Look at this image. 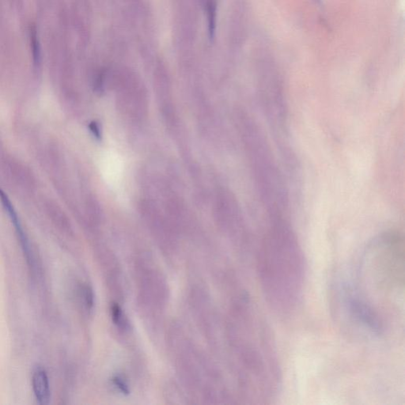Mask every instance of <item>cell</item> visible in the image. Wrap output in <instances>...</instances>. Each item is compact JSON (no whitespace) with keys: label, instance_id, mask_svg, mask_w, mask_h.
Masks as SVG:
<instances>
[{"label":"cell","instance_id":"obj_3","mask_svg":"<svg viewBox=\"0 0 405 405\" xmlns=\"http://www.w3.org/2000/svg\"><path fill=\"white\" fill-rule=\"evenodd\" d=\"M240 314L246 375L257 403H265L277 396L282 385L275 339L262 312L250 299H243Z\"/></svg>","mask_w":405,"mask_h":405},{"label":"cell","instance_id":"obj_2","mask_svg":"<svg viewBox=\"0 0 405 405\" xmlns=\"http://www.w3.org/2000/svg\"><path fill=\"white\" fill-rule=\"evenodd\" d=\"M257 271L270 309L280 317L295 313L304 295L307 262L287 218L271 220L257 250Z\"/></svg>","mask_w":405,"mask_h":405},{"label":"cell","instance_id":"obj_6","mask_svg":"<svg viewBox=\"0 0 405 405\" xmlns=\"http://www.w3.org/2000/svg\"><path fill=\"white\" fill-rule=\"evenodd\" d=\"M0 200L2 201L3 204H4V207H5V209L7 210L8 214H9L10 217H11V221H12L14 225H15V228H16L17 232H18L19 239H20L21 242H22V246H23V249H24L25 253H26L28 257H29V254H30V253H29V247H28L27 240H26V238L25 237L24 232L22 230L20 222H19V218H18V215H17L16 214V211H15V208H14L13 206L11 204V201H10L8 196H6L5 193H4L1 189H0Z\"/></svg>","mask_w":405,"mask_h":405},{"label":"cell","instance_id":"obj_7","mask_svg":"<svg viewBox=\"0 0 405 405\" xmlns=\"http://www.w3.org/2000/svg\"><path fill=\"white\" fill-rule=\"evenodd\" d=\"M216 0H206V10H207V19H208V31L210 38L215 37L216 29Z\"/></svg>","mask_w":405,"mask_h":405},{"label":"cell","instance_id":"obj_4","mask_svg":"<svg viewBox=\"0 0 405 405\" xmlns=\"http://www.w3.org/2000/svg\"><path fill=\"white\" fill-rule=\"evenodd\" d=\"M241 120L242 137L259 199L271 220L287 218L290 205L287 184L269 140L252 117L244 114Z\"/></svg>","mask_w":405,"mask_h":405},{"label":"cell","instance_id":"obj_5","mask_svg":"<svg viewBox=\"0 0 405 405\" xmlns=\"http://www.w3.org/2000/svg\"><path fill=\"white\" fill-rule=\"evenodd\" d=\"M33 387L37 401L47 404L50 400V389L48 376L41 369L36 370L33 376Z\"/></svg>","mask_w":405,"mask_h":405},{"label":"cell","instance_id":"obj_1","mask_svg":"<svg viewBox=\"0 0 405 405\" xmlns=\"http://www.w3.org/2000/svg\"><path fill=\"white\" fill-rule=\"evenodd\" d=\"M352 283L341 289V305L352 325L370 335H382L385 317L404 287L403 237L387 231L369 242Z\"/></svg>","mask_w":405,"mask_h":405},{"label":"cell","instance_id":"obj_10","mask_svg":"<svg viewBox=\"0 0 405 405\" xmlns=\"http://www.w3.org/2000/svg\"><path fill=\"white\" fill-rule=\"evenodd\" d=\"M314 2H315L317 5H319L320 7H322L323 6V0H314Z\"/></svg>","mask_w":405,"mask_h":405},{"label":"cell","instance_id":"obj_9","mask_svg":"<svg viewBox=\"0 0 405 405\" xmlns=\"http://www.w3.org/2000/svg\"><path fill=\"white\" fill-rule=\"evenodd\" d=\"M112 318L115 324H121L122 314H121V310L118 306H114L112 307Z\"/></svg>","mask_w":405,"mask_h":405},{"label":"cell","instance_id":"obj_8","mask_svg":"<svg viewBox=\"0 0 405 405\" xmlns=\"http://www.w3.org/2000/svg\"><path fill=\"white\" fill-rule=\"evenodd\" d=\"M30 43H31L32 53H33V63L36 67H38L40 64V47L37 37V30L34 26L31 27L30 30Z\"/></svg>","mask_w":405,"mask_h":405}]
</instances>
